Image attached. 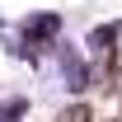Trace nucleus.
Wrapping results in <instances>:
<instances>
[{
    "mask_svg": "<svg viewBox=\"0 0 122 122\" xmlns=\"http://www.w3.org/2000/svg\"><path fill=\"white\" fill-rule=\"evenodd\" d=\"M113 42H117V28H94L89 33V56L94 61H113Z\"/></svg>",
    "mask_w": 122,
    "mask_h": 122,
    "instance_id": "obj_1",
    "label": "nucleus"
},
{
    "mask_svg": "<svg viewBox=\"0 0 122 122\" xmlns=\"http://www.w3.org/2000/svg\"><path fill=\"white\" fill-rule=\"evenodd\" d=\"M56 122H94V108H89V103H71Z\"/></svg>",
    "mask_w": 122,
    "mask_h": 122,
    "instance_id": "obj_3",
    "label": "nucleus"
},
{
    "mask_svg": "<svg viewBox=\"0 0 122 122\" xmlns=\"http://www.w3.org/2000/svg\"><path fill=\"white\" fill-rule=\"evenodd\" d=\"M56 33V14H42V19H33V24H24V38H52Z\"/></svg>",
    "mask_w": 122,
    "mask_h": 122,
    "instance_id": "obj_2",
    "label": "nucleus"
}]
</instances>
